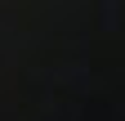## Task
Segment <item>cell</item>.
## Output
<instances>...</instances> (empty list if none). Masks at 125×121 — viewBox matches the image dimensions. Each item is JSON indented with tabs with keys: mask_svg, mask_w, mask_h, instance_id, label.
Returning <instances> with one entry per match:
<instances>
[]
</instances>
